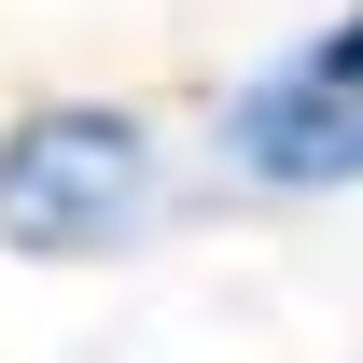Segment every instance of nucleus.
<instances>
[{
    "instance_id": "1",
    "label": "nucleus",
    "mask_w": 363,
    "mask_h": 363,
    "mask_svg": "<svg viewBox=\"0 0 363 363\" xmlns=\"http://www.w3.org/2000/svg\"><path fill=\"white\" fill-rule=\"evenodd\" d=\"M154 224V126L112 98H43L0 126V252L28 266H84Z\"/></svg>"
},
{
    "instance_id": "2",
    "label": "nucleus",
    "mask_w": 363,
    "mask_h": 363,
    "mask_svg": "<svg viewBox=\"0 0 363 363\" xmlns=\"http://www.w3.org/2000/svg\"><path fill=\"white\" fill-rule=\"evenodd\" d=\"M224 154L252 182H279V196H350L363 182V84H335L321 56H279L266 84H238Z\"/></svg>"
},
{
    "instance_id": "3",
    "label": "nucleus",
    "mask_w": 363,
    "mask_h": 363,
    "mask_svg": "<svg viewBox=\"0 0 363 363\" xmlns=\"http://www.w3.org/2000/svg\"><path fill=\"white\" fill-rule=\"evenodd\" d=\"M308 56H321V70H335V84H363V14H350V28H321Z\"/></svg>"
}]
</instances>
